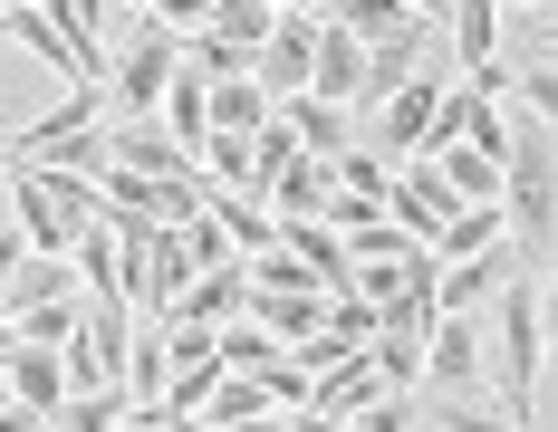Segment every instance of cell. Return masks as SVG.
I'll use <instances>...</instances> for the list:
<instances>
[{
    "label": "cell",
    "mask_w": 558,
    "mask_h": 432,
    "mask_svg": "<svg viewBox=\"0 0 558 432\" xmlns=\"http://www.w3.org/2000/svg\"><path fill=\"white\" fill-rule=\"evenodd\" d=\"M20 173H58V183H87L97 193V173H107V125H87V135H58L39 155H10Z\"/></svg>",
    "instance_id": "13"
},
{
    "label": "cell",
    "mask_w": 558,
    "mask_h": 432,
    "mask_svg": "<svg viewBox=\"0 0 558 432\" xmlns=\"http://www.w3.org/2000/svg\"><path fill=\"white\" fill-rule=\"evenodd\" d=\"M308 49H318V10H279L270 39H260V58H251V87H260L270 107L308 97Z\"/></svg>",
    "instance_id": "2"
},
{
    "label": "cell",
    "mask_w": 558,
    "mask_h": 432,
    "mask_svg": "<svg viewBox=\"0 0 558 432\" xmlns=\"http://www.w3.org/2000/svg\"><path fill=\"white\" fill-rule=\"evenodd\" d=\"M289 135H299V155L308 163H337V155H356V115H337V107H318V97H289V107H270Z\"/></svg>",
    "instance_id": "10"
},
{
    "label": "cell",
    "mask_w": 558,
    "mask_h": 432,
    "mask_svg": "<svg viewBox=\"0 0 558 432\" xmlns=\"http://www.w3.org/2000/svg\"><path fill=\"white\" fill-rule=\"evenodd\" d=\"M165 375H173V356H165V326H145V318H135V346H125V375H116V394H125L135 414H155Z\"/></svg>",
    "instance_id": "18"
},
{
    "label": "cell",
    "mask_w": 558,
    "mask_h": 432,
    "mask_svg": "<svg viewBox=\"0 0 558 432\" xmlns=\"http://www.w3.org/2000/svg\"><path fill=\"white\" fill-rule=\"evenodd\" d=\"M241 298H251V279H241V270H203L155 326H231V318H241Z\"/></svg>",
    "instance_id": "11"
},
{
    "label": "cell",
    "mask_w": 558,
    "mask_h": 432,
    "mask_svg": "<svg viewBox=\"0 0 558 432\" xmlns=\"http://www.w3.org/2000/svg\"><path fill=\"white\" fill-rule=\"evenodd\" d=\"M231 432H289V414H251V423H231Z\"/></svg>",
    "instance_id": "27"
},
{
    "label": "cell",
    "mask_w": 558,
    "mask_h": 432,
    "mask_svg": "<svg viewBox=\"0 0 558 432\" xmlns=\"http://www.w3.org/2000/svg\"><path fill=\"white\" fill-rule=\"evenodd\" d=\"M10 240H20L29 260H68V240H77V231L58 221V202L39 193V173H20V163H10Z\"/></svg>",
    "instance_id": "9"
},
{
    "label": "cell",
    "mask_w": 558,
    "mask_h": 432,
    "mask_svg": "<svg viewBox=\"0 0 558 432\" xmlns=\"http://www.w3.org/2000/svg\"><path fill=\"white\" fill-rule=\"evenodd\" d=\"M0 39H20V49H39V58L58 67V77H68V97H97V87L77 77V58H68V39L49 29V10H39V0H20V10H0Z\"/></svg>",
    "instance_id": "17"
},
{
    "label": "cell",
    "mask_w": 558,
    "mask_h": 432,
    "mask_svg": "<svg viewBox=\"0 0 558 432\" xmlns=\"http://www.w3.org/2000/svg\"><path fill=\"white\" fill-rule=\"evenodd\" d=\"M386 221L414 240V250H434V240H444V221H452L444 183H434L424 163H395V183H386Z\"/></svg>",
    "instance_id": "7"
},
{
    "label": "cell",
    "mask_w": 558,
    "mask_h": 432,
    "mask_svg": "<svg viewBox=\"0 0 558 432\" xmlns=\"http://www.w3.org/2000/svg\"><path fill=\"white\" fill-rule=\"evenodd\" d=\"M0 432H39V414H20V404H10V414H0Z\"/></svg>",
    "instance_id": "28"
},
{
    "label": "cell",
    "mask_w": 558,
    "mask_h": 432,
    "mask_svg": "<svg viewBox=\"0 0 558 432\" xmlns=\"http://www.w3.org/2000/svg\"><path fill=\"white\" fill-rule=\"evenodd\" d=\"M356 87H366V49L337 29L328 10H318V49H308V97L318 107H337V115H356Z\"/></svg>",
    "instance_id": "6"
},
{
    "label": "cell",
    "mask_w": 558,
    "mask_h": 432,
    "mask_svg": "<svg viewBox=\"0 0 558 432\" xmlns=\"http://www.w3.org/2000/svg\"><path fill=\"white\" fill-rule=\"evenodd\" d=\"M135 423V404H125V394H68V404H58V432H125Z\"/></svg>",
    "instance_id": "26"
},
{
    "label": "cell",
    "mask_w": 558,
    "mask_h": 432,
    "mask_svg": "<svg viewBox=\"0 0 558 432\" xmlns=\"http://www.w3.org/2000/svg\"><path fill=\"white\" fill-rule=\"evenodd\" d=\"M414 414L434 432H520V423H501L492 404H472V394H414Z\"/></svg>",
    "instance_id": "24"
},
{
    "label": "cell",
    "mask_w": 558,
    "mask_h": 432,
    "mask_svg": "<svg viewBox=\"0 0 558 432\" xmlns=\"http://www.w3.org/2000/svg\"><path fill=\"white\" fill-rule=\"evenodd\" d=\"M376 394H386V375H376L366 356H347V366H328V375L308 384V414H318V423H356Z\"/></svg>",
    "instance_id": "12"
},
{
    "label": "cell",
    "mask_w": 558,
    "mask_h": 432,
    "mask_svg": "<svg viewBox=\"0 0 558 432\" xmlns=\"http://www.w3.org/2000/svg\"><path fill=\"white\" fill-rule=\"evenodd\" d=\"M0 375H10V404H20V414H39V423H58V404H68V375H58V356H39V346H20V356H10Z\"/></svg>",
    "instance_id": "16"
},
{
    "label": "cell",
    "mask_w": 558,
    "mask_h": 432,
    "mask_svg": "<svg viewBox=\"0 0 558 432\" xmlns=\"http://www.w3.org/2000/svg\"><path fill=\"white\" fill-rule=\"evenodd\" d=\"M501 240H510V231H501V202H492V212H452L444 240H434V260L452 270V260H482V250H501Z\"/></svg>",
    "instance_id": "21"
},
{
    "label": "cell",
    "mask_w": 558,
    "mask_h": 432,
    "mask_svg": "<svg viewBox=\"0 0 558 432\" xmlns=\"http://www.w3.org/2000/svg\"><path fill=\"white\" fill-rule=\"evenodd\" d=\"M165 77H173V39L165 29H155V20H145V10H135V39H125V58H116V107H125V125H145V115H155V97H165Z\"/></svg>",
    "instance_id": "4"
},
{
    "label": "cell",
    "mask_w": 558,
    "mask_h": 432,
    "mask_svg": "<svg viewBox=\"0 0 558 432\" xmlns=\"http://www.w3.org/2000/svg\"><path fill=\"white\" fill-rule=\"evenodd\" d=\"M270 20H279V0H213L203 39H222V49L251 67V58H260V39H270Z\"/></svg>",
    "instance_id": "19"
},
{
    "label": "cell",
    "mask_w": 558,
    "mask_h": 432,
    "mask_svg": "<svg viewBox=\"0 0 558 432\" xmlns=\"http://www.w3.org/2000/svg\"><path fill=\"white\" fill-rule=\"evenodd\" d=\"M492 356H482V318H434L424 336V384L414 394H482Z\"/></svg>",
    "instance_id": "3"
},
{
    "label": "cell",
    "mask_w": 558,
    "mask_h": 432,
    "mask_svg": "<svg viewBox=\"0 0 558 432\" xmlns=\"http://www.w3.org/2000/svg\"><path fill=\"white\" fill-rule=\"evenodd\" d=\"M58 298H77V270H68V260H20L10 288H0V318L20 326L29 308H58Z\"/></svg>",
    "instance_id": "15"
},
{
    "label": "cell",
    "mask_w": 558,
    "mask_h": 432,
    "mask_svg": "<svg viewBox=\"0 0 558 432\" xmlns=\"http://www.w3.org/2000/svg\"><path fill=\"white\" fill-rule=\"evenodd\" d=\"M77 326H87V298H58V308H29V318H20V346L68 356V346H77Z\"/></svg>",
    "instance_id": "23"
},
{
    "label": "cell",
    "mask_w": 558,
    "mask_h": 432,
    "mask_svg": "<svg viewBox=\"0 0 558 432\" xmlns=\"http://www.w3.org/2000/svg\"><path fill=\"white\" fill-rule=\"evenodd\" d=\"M10 356H20V326H10V318H0V366H10Z\"/></svg>",
    "instance_id": "29"
},
{
    "label": "cell",
    "mask_w": 558,
    "mask_h": 432,
    "mask_svg": "<svg viewBox=\"0 0 558 432\" xmlns=\"http://www.w3.org/2000/svg\"><path fill=\"white\" fill-rule=\"evenodd\" d=\"M444 20H452V49H462V67H492L510 10H492V0H462V10H444Z\"/></svg>",
    "instance_id": "22"
},
{
    "label": "cell",
    "mask_w": 558,
    "mask_h": 432,
    "mask_svg": "<svg viewBox=\"0 0 558 432\" xmlns=\"http://www.w3.org/2000/svg\"><path fill=\"white\" fill-rule=\"evenodd\" d=\"M125 432H155V423H145V414H135V423H125Z\"/></svg>",
    "instance_id": "30"
},
{
    "label": "cell",
    "mask_w": 558,
    "mask_h": 432,
    "mask_svg": "<svg viewBox=\"0 0 558 432\" xmlns=\"http://www.w3.org/2000/svg\"><path fill=\"white\" fill-rule=\"evenodd\" d=\"M270 125V97L251 87V77H231V87H213V135H231V145H251Z\"/></svg>",
    "instance_id": "20"
},
{
    "label": "cell",
    "mask_w": 558,
    "mask_h": 432,
    "mask_svg": "<svg viewBox=\"0 0 558 432\" xmlns=\"http://www.w3.org/2000/svg\"><path fill=\"white\" fill-rule=\"evenodd\" d=\"M87 125H97V97H58L39 125H20V135H10V155H39V145H58V135H87Z\"/></svg>",
    "instance_id": "25"
},
{
    "label": "cell",
    "mask_w": 558,
    "mask_h": 432,
    "mask_svg": "<svg viewBox=\"0 0 558 432\" xmlns=\"http://www.w3.org/2000/svg\"><path fill=\"white\" fill-rule=\"evenodd\" d=\"M510 270H530V260H520V250H482V260H452L444 279H434V318H482V308H492V288H501Z\"/></svg>",
    "instance_id": "8"
},
{
    "label": "cell",
    "mask_w": 558,
    "mask_h": 432,
    "mask_svg": "<svg viewBox=\"0 0 558 432\" xmlns=\"http://www.w3.org/2000/svg\"><path fill=\"white\" fill-rule=\"evenodd\" d=\"M434 97H444V77H424V67H414V77L395 87L386 107H376V145H366V155H386V163H414L424 125H434Z\"/></svg>",
    "instance_id": "5"
},
{
    "label": "cell",
    "mask_w": 558,
    "mask_h": 432,
    "mask_svg": "<svg viewBox=\"0 0 558 432\" xmlns=\"http://www.w3.org/2000/svg\"><path fill=\"white\" fill-rule=\"evenodd\" d=\"M68 270L87 279V298H97V308H125V260H116V231H107V221L68 240Z\"/></svg>",
    "instance_id": "14"
},
{
    "label": "cell",
    "mask_w": 558,
    "mask_h": 432,
    "mask_svg": "<svg viewBox=\"0 0 558 432\" xmlns=\"http://www.w3.org/2000/svg\"><path fill=\"white\" fill-rule=\"evenodd\" d=\"M492 336H482V356L501 366V423L530 432V404H539V346H549V298H539V270H510L501 288H492Z\"/></svg>",
    "instance_id": "1"
}]
</instances>
